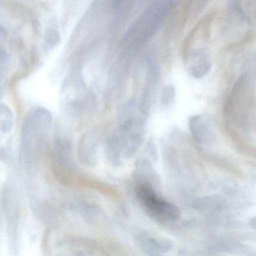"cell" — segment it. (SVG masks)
Segmentation results:
<instances>
[{
    "label": "cell",
    "mask_w": 256,
    "mask_h": 256,
    "mask_svg": "<svg viewBox=\"0 0 256 256\" xmlns=\"http://www.w3.org/2000/svg\"><path fill=\"white\" fill-rule=\"evenodd\" d=\"M174 4V0H161L150 6L127 31L124 38V46H140L149 42Z\"/></svg>",
    "instance_id": "obj_1"
},
{
    "label": "cell",
    "mask_w": 256,
    "mask_h": 256,
    "mask_svg": "<svg viewBox=\"0 0 256 256\" xmlns=\"http://www.w3.org/2000/svg\"><path fill=\"white\" fill-rule=\"evenodd\" d=\"M136 196L146 212L154 220L175 222L180 218L179 208L162 198L149 184L140 182L136 188Z\"/></svg>",
    "instance_id": "obj_2"
},
{
    "label": "cell",
    "mask_w": 256,
    "mask_h": 256,
    "mask_svg": "<svg viewBox=\"0 0 256 256\" xmlns=\"http://www.w3.org/2000/svg\"><path fill=\"white\" fill-rule=\"evenodd\" d=\"M138 246L148 256H160L168 252L173 248L172 241L142 234L137 238Z\"/></svg>",
    "instance_id": "obj_3"
},
{
    "label": "cell",
    "mask_w": 256,
    "mask_h": 256,
    "mask_svg": "<svg viewBox=\"0 0 256 256\" xmlns=\"http://www.w3.org/2000/svg\"><path fill=\"white\" fill-rule=\"evenodd\" d=\"M160 76L158 66L155 62L152 60L149 61V67H148V82L144 91L143 96L140 102V110L144 116H146L149 112L150 108L152 102V94H154V88Z\"/></svg>",
    "instance_id": "obj_4"
},
{
    "label": "cell",
    "mask_w": 256,
    "mask_h": 256,
    "mask_svg": "<svg viewBox=\"0 0 256 256\" xmlns=\"http://www.w3.org/2000/svg\"><path fill=\"white\" fill-rule=\"evenodd\" d=\"M136 166L134 174H136V178L142 180V182H140L149 184L154 190L157 192L160 191L161 185L160 178L150 160L142 158L138 162Z\"/></svg>",
    "instance_id": "obj_5"
},
{
    "label": "cell",
    "mask_w": 256,
    "mask_h": 256,
    "mask_svg": "<svg viewBox=\"0 0 256 256\" xmlns=\"http://www.w3.org/2000/svg\"><path fill=\"white\" fill-rule=\"evenodd\" d=\"M188 128L194 140L198 143H206L210 131L206 120L202 115H193L188 119Z\"/></svg>",
    "instance_id": "obj_6"
},
{
    "label": "cell",
    "mask_w": 256,
    "mask_h": 256,
    "mask_svg": "<svg viewBox=\"0 0 256 256\" xmlns=\"http://www.w3.org/2000/svg\"><path fill=\"white\" fill-rule=\"evenodd\" d=\"M212 68V61L209 54L199 52L194 56L192 65L190 67V73L193 78L200 79L209 73Z\"/></svg>",
    "instance_id": "obj_7"
},
{
    "label": "cell",
    "mask_w": 256,
    "mask_h": 256,
    "mask_svg": "<svg viewBox=\"0 0 256 256\" xmlns=\"http://www.w3.org/2000/svg\"><path fill=\"white\" fill-rule=\"evenodd\" d=\"M98 140L94 133H88L84 138L80 146V155L88 164H94L96 161V150Z\"/></svg>",
    "instance_id": "obj_8"
},
{
    "label": "cell",
    "mask_w": 256,
    "mask_h": 256,
    "mask_svg": "<svg viewBox=\"0 0 256 256\" xmlns=\"http://www.w3.org/2000/svg\"><path fill=\"white\" fill-rule=\"evenodd\" d=\"M122 148L114 136L108 139L106 142V156L110 164L114 166L121 164L122 157Z\"/></svg>",
    "instance_id": "obj_9"
},
{
    "label": "cell",
    "mask_w": 256,
    "mask_h": 256,
    "mask_svg": "<svg viewBox=\"0 0 256 256\" xmlns=\"http://www.w3.org/2000/svg\"><path fill=\"white\" fill-rule=\"evenodd\" d=\"M60 35L59 31L55 28H49L44 34V42L48 47L52 48L56 47L60 42Z\"/></svg>",
    "instance_id": "obj_10"
},
{
    "label": "cell",
    "mask_w": 256,
    "mask_h": 256,
    "mask_svg": "<svg viewBox=\"0 0 256 256\" xmlns=\"http://www.w3.org/2000/svg\"><path fill=\"white\" fill-rule=\"evenodd\" d=\"M176 92L173 85L168 84L164 86L162 92L161 102L163 106H168L172 104L174 100Z\"/></svg>",
    "instance_id": "obj_11"
},
{
    "label": "cell",
    "mask_w": 256,
    "mask_h": 256,
    "mask_svg": "<svg viewBox=\"0 0 256 256\" xmlns=\"http://www.w3.org/2000/svg\"><path fill=\"white\" fill-rule=\"evenodd\" d=\"M146 151L150 158L152 160H156L158 157V151H157L156 146L154 140L152 138L150 139L146 144Z\"/></svg>",
    "instance_id": "obj_12"
},
{
    "label": "cell",
    "mask_w": 256,
    "mask_h": 256,
    "mask_svg": "<svg viewBox=\"0 0 256 256\" xmlns=\"http://www.w3.org/2000/svg\"><path fill=\"white\" fill-rule=\"evenodd\" d=\"M4 40V38H2V36H0V40Z\"/></svg>",
    "instance_id": "obj_13"
}]
</instances>
